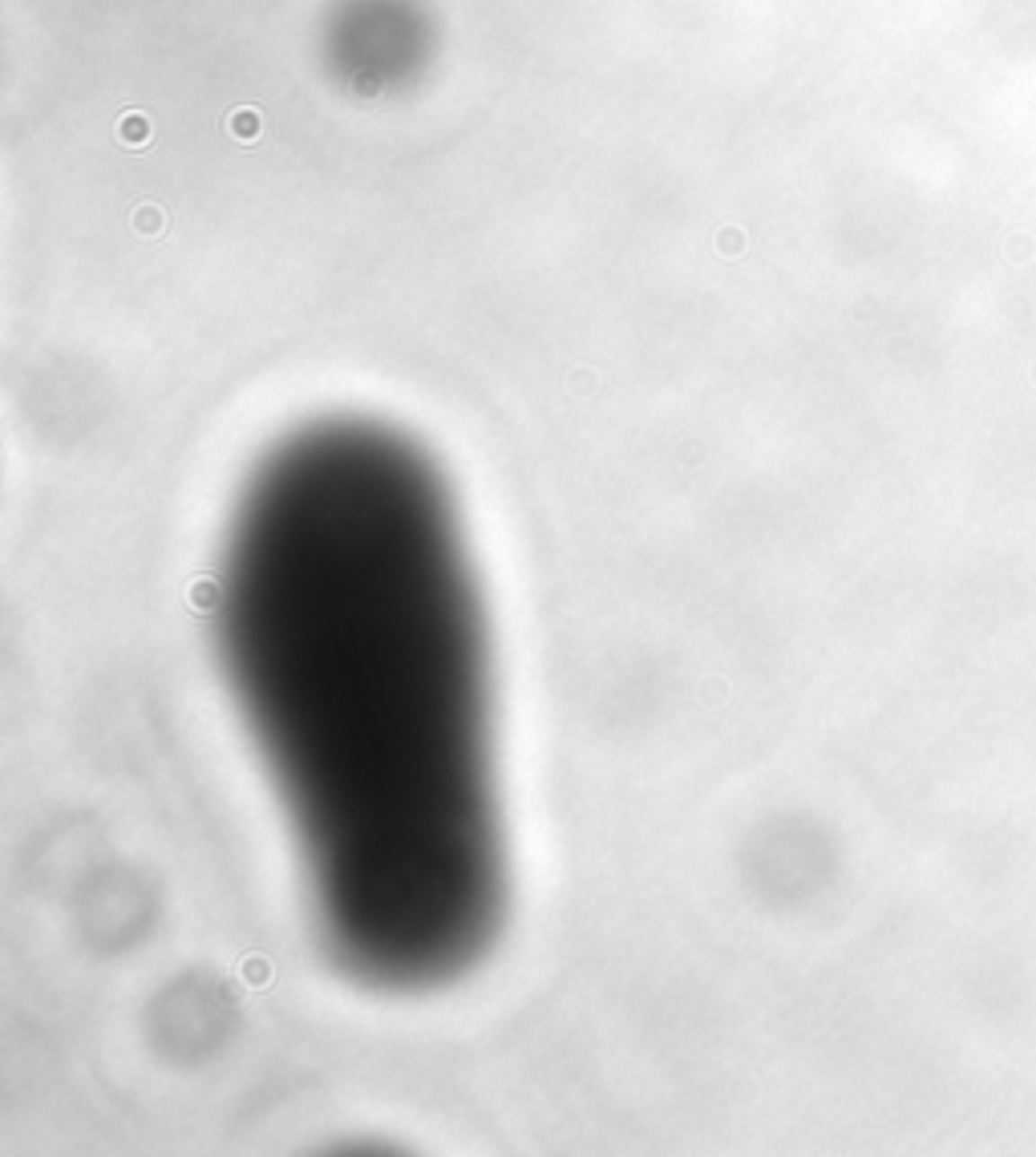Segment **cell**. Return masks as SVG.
Masks as SVG:
<instances>
[{
    "mask_svg": "<svg viewBox=\"0 0 1036 1157\" xmlns=\"http://www.w3.org/2000/svg\"><path fill=\"white\" fill-rule=\"evenodd\" d=\"M219 648L328 951L385 987L457 976L502 842L482 604L429 454L368 417L276 441L231 514Z\"/></svg>",
    "mask_w": 1036,
    "mask_h": 1157,
    "instance_id": "1",
    "label": "cell"
},
{
    "mask_svg": "<svg viewBox=\"0 0 1036 1157\" xmlns=\"http://www.w3.org/2000/svg\"><path fill=\"white\" fill-rule=\"evenodd\" d=\"M324 69L360 98L417 85L438 53V25L425 0H332L320 29Z\"/></svg>",
    "mask_w": 1036,
    "mask_h": 1157,
    "instance_id": "2",
    "label": "cell"
}]
</instances>
